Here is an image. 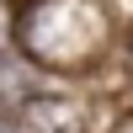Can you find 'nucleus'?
<instances>
[{"mask_svg":"<svg viewBox=\"0 0 133 133\" xmlns=\"http://www.w3.org/2000/svg\"><path fill=\"white\" fill-rule=\"evenodd\" d=\"M16 48L43 69H80L107 48L101 0H16Z\"/></svg>","mask_w":133,"mask_h":133,"instance_id":"1","label":"nucleus"},{"mask_svg":"<svg viewBox=\"0 0 133 133\" xmlns=\"http://www.w3.org/2000/svg\"><path fill=\"white\" fill-rule=\"evenodd\" d=\"M5 5H16V0H5Z\"/></svg>","mask_w":133,"mask_h":133,"instance_id":"5","label":"nucleus"},{"mask_svg":"<svg viewBox=\"0 0 133 133\" xmlns=\"http://www.w3.org/2000/svg\"><path fill=\"white\" fill-rule=\"evenodd\" d=\"M16 133H85V107L64 91H37L16 107Z\"/></svg>","mask_w":133,"mask_h":133,"instance_id":"2","label":"nucleus"},{"mask_svg":"<svg viewBox=\"0 0 133 133\" xmlns=\"http://www.w3.org/2000/svg\"><path fill=\"white\" fill-rule=\"evenodd\" d=\"M16 48V5H5L0 0V53Z\"/></svg>","mask_w":133,"mask_h":133,"instance_id":"4","label":"nucleus"},{"mask_svg":"<svg viewBox=\"0 0 133 133\" xmlns=\"http://www.w3.org/2000/svg\"><path fill=\"white\" fill-rule=\"evenodd\" d=\"M37 80H43L37 59H27L21 48L0 53V112H16L27 96H37Z\"/></svg>","mask_w":133,"mask_h":133,"instance_id":"3","label":"nucleus"}]
</instances>
